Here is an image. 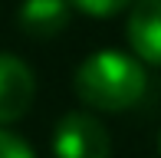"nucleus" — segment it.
Listing matches in <instances>:
<instances>
[{"label":"nucleus","mask_w":161,"mask_h":158,"mask_svg":"<svg viewBox=\"0 0 161 158\" xmlns=\"http://www.w3.org/2000/svg\"><path fill=\"white\" fill-rule=\"evenodd\" d=\"M148 73L142 59L122 49H99L76 66L72 89L79 102L99 112H125L145 96Z\"/></svg>","instance_id":"1"},{"label":"nucleus","mask_w":161,"mask_h":158,"mask_svg":"<svg viewBox=\"0 0 161 158\" xmlns=\"http://www.w3.org/2000/svg\"><path fill=\"white\" fill-rule=\"evenodd\" d=\"M53 155L56 158H108L112 155L108 128L92 112H66L53 128Z\"/></svg>","instance_id":"2"},{"label":"nucleus","mask_w":161,"mask_h":158,"mask_svg":"<svg viewBox=\"0 0 161 158\" xmlns=\"http://www.w3.org/2000/svg\"><path fill=\"white\" fill-rule=\"evenodd\" d=\"M36 99V76L20 56L0 53V125L23 119Z\"/></svg>","instance_id":"3"},{"label":"nucleus","mask_w":161,"mask_h":158,"mask_svg":"<svg viewBox=\"0 0 161 158\" xmlns=\"http://www.w3.org/2000/svg\"><path fill=\"white\" fill-rule=\"evenodd\" d=\"M128 43L142 63L161 66V0H135L128 7Z\"/></svg>","instance_id":"4"},{"label":"nucleus","mask_w":161,"mask_h":158,"mask_svg":"<svg viewBox=\"0 0 161 158\" xmlns=\"http://www.w3.org/2000/svg\"><path fill=\"white\" fill-rule=\"evenodd\" d=\"M69 10H72L69 0H23L17 20L30 37L46 40V37H56V33L66 30Z\"/></svg>","instance_id":"5"},{"label":"nucleus","mask_w":161,"mask_h":158,"mask_svg":"<svg viewBox=\"0 0 161 158\" xmlns=\"http://www.w3.org/2000/svg\"><path fill=\"white\" fill-rule=\"evenodd\" d=\"M69 3L86 17H115L125 7H131L135 0H69Z\"/></svg>","instance_id":"6"},{"label":"nucleus","mask_w":161,"mask_h":158,"mask_svg":"<svg viewBox=\"0 0 161 158\" xmlns=\"http://www.w3.org/2000/svg\"><path fill=\"white\" fill-rule=\"evenodd\" d=\"M0 158H36V155H33V148L26 145L20 135L0 128Z\"/></svg>","instance_id":"7"},{"label":"nucleus","mask_w":161,"mask_h":158,"mask_svg":"<svg viewBox=\"0 0 161 158\" xmlns=\"http://www.w3.org/2000/svg\"><path fill=\"white\" fill-rule=\"evenodd\" d=\"M158 148H161V138H158Z\"/></svg>","instance_id":"8"}]
</instances>
